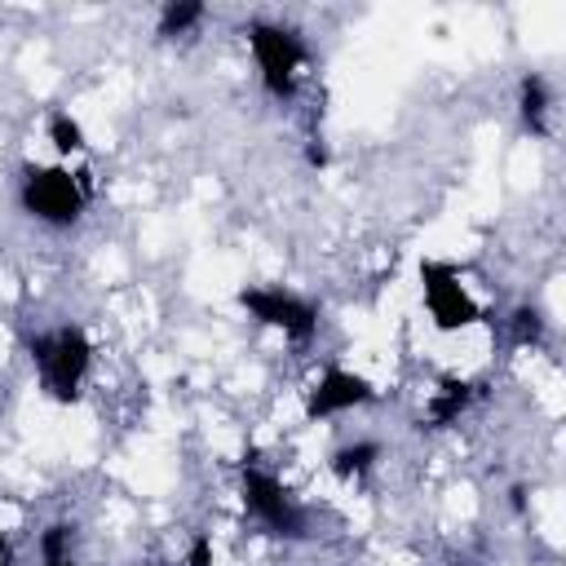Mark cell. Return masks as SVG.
Wrapping results in <instances>:
<instances>
[{
  "label": "cell",
  "instance_id": "cell-1",
  "mask_svg": "<svg viewBox=\"0 0 566 566\" xmlns=\"http://www.w3.org/2000/svg\"><path fill=\"white\" fill-rule=\"evenodd\" d=\"M31 358L49 385V394L57 402H75L80 398V385H84V371L93 363V345L80 327H57L53 336H35L31 340Z\"/></svg>",
  "mask_w": 566,
  "mask_h": 566
},
{
  "label": "cell",
  "instance_id": "cell-2",
  "mask_svg": "<svg viewBox=\"0 0 566 566\" xmlns=\"http://www.w3.org/2000/svg\"><path fill=\"white\" fill-rule=\"evenodd\" d=\"M22 208L49 226H75L84 212V181L57 164H31L22 172Z\"/></svg>",
  "mask_w": 566,
  "mask_h": 566
},
{
  "label": "cell",
  "instance_id": "cell-3",
  "mask_svg": "<svg viewBox=\"0 0 566 566\" xmlns=\"http://www.w3.org/2000/svg\"><path fill=\"white\" fill-rule=\"evenodd\" d=\"M248 49L261 66V80L274 97H292L296 88V75L305 66V44L296 31L287 27H274V22H252L248 27Z\"/></svg>",
  "mask_w": 566,
  "mask_h": 566
},
{
  "label": "cell",
  "instance_id": "cell-4",
  "mask_svg": "<svg viewBox=\"0 0 566 566\" xmlns=\"http://www.w3.org/2000/svg\"><path fill=\"white\" fill-rule=\"evenodd\" d=\"M243 504L256 522H265L274 535L301 539L305 535V513L296 509V500L287 495V486L261 469H243Z\"/></svg>",
  "mask_w": 566,
  "mask_h": 566
},
{
  "label": "cell",
  "instance_id": "cell-5",
  "mask_svg": "<svg viewBox=\"0 0 566 566\" xmlns=\"http://www.w3.org/2000/svg\"><path fill=\"white\" fill-rule=\"evenodd\" d=\"M239 305H243L256 323L279 327V332L292 336V340H305V336H314V327H318V310H314L310 301L283 292V287H243V292H239Z\"/></svg>",
  "mask_w": 566,
  "mask_h": 566
},
{
  "label": "cell",
  "instance_id": "cell-6",
  "mask_svg": "<svg viewBox=\"0 0 566 566\" xmlns=\"http://www.w3.org/2000/svg\"><path fill=\"white\" fill-rule=\"evenodd\" d=\"M420 287H424V305L433 314V323L442 332H455V327H469L478 318V305L473 296L464 292V283L455 279L451 265H438V261H424L420 265Z\"/></svg>",
  "mask_w": 566,
  "mask_h": 566
},
{
  "label": "cell",
  "instance_id": "cell-7",
  "mask_svg": "<svg viewBox=\"0 0 566 566\" xmlns=\"http://www.w3.org/2000/svg\"><path fill=\"white\" fill-rule=\"evenodd\" d=\"M371 385L354 371H340V367H327L318 376V385L310 389L305 398V420H318V416H336V411H349V407H363L371 402Z\"/></svg>",
  "mask_w": 566,
  "mask_h": 566
},
{
  "label": "cell",
  "instance_id": "cell-8",
  "mask_svg": "<svg viewBox=\"0 0 566 566\" xmlns=\"http://www.w3.org/2000/svg\"><path fill=\"white\" fill-rule=\"evenodd\" d=\"M469 385L464 380H455V376H447V380H438V394H433V402H429V429H442V424H451L464 407H469Z\"/></svg>",
  "mask_w": 566,
  "mask_h": 566
},
{
  "label": "cell",
  "instance_id": "cell-9",
  "mask_svg": "<svg viewBox=\"0 0 566 566\" xmlns=\"http://www.w3.org/2000/svg\"><path fill=\"white\" fill-rule=\"evenodd\" d=\"M376 460H380V447H376V442H354V447H340V451L332 455V469H336V478H358V473H367Z\"/></svg>",
  "mask_w": 566,
  "mask_h": 566
},
{
  "label": "cell",
  "instance_id": "cell-10",
  "mask_svg": "<svg viewBox=\"0 0 566 566\" xmlns=\"http://www.w3.org/2000/svg\"><path fill=\"white\" fill-rule=\"evenodd\" d=\"M544 111H548V84L539 75L522 80V119L531 133H544Z\"/></svg>",
  "mask_w": 566,
  "mask_h": 566
},
{
  "label": "cell",
  "instance_id": "cell-11",
  "mask_svg": "<svg viewBox=\"0 0 566 566\" xmlns=\"http://www.w3.org/2000/svg\"><path fill=\"white\" fill-rule=\"evenodd\" d=\"M199 18H203V4H195V0H186V4H168L164 18H159V35H181V31L195 27Z\"/></svg>",
  "mask_w": 566,
  "mask_h": 566
},
{
  "label": "cell",
  "instance_id": "cell-12",
  "mask_svg": "<svg viewBox=\"0 0 566 566\" xmlns=\"http://www.w3.org/2000/svg\"><path fill=\"white\" fill-rule=\"evenodd\" d=\"M49 142L57 146V155L84 150V128H80L71 115H53V124H49Z\"/></svg>",
  "mask_w": 566,
  "mask_h": 566
},
{
  "label": "cell",
  "instance_id": "cell-13",
  "mask_svg": "<svg viewBox=\"0 0 566 566\" xmlns=\"http://www.w3.org/2000/svg\"><path fill=\"white\" fill-rule=\"evenodd\" d=\"M513 332H517L522 345H526V340H539V332H544L539 310H517V314H513Z\"/></svg>",
  "mask_w": 566,
  "mask_h": 566
},
{
  "label": "cell",
  "instance_id": "cell-14",
  "mask_svg": "<svg viewBox=\"0 0 566 566\" xmlns=\"http://www.w3.org/2000/svg\"><path fill=\"white\" fill-rule=\"evenodd\" d=\"M66 539H71V526H49V535H44V557H49V562H66V557H62Z\"/></svg>",
  "mask_w": 566,
  "mask_h": 566
},
{
  "label": "cell",
  "instance_id": "cell-15",
  "mask_svg": "<svg viewBox=\"0 0 566 566\" xmlns=\"http://www.w3.org/2000/svg\"><path fill=\"white\" fill-rule=\"evenodd\" d=\"M190 566H212V553H208V539H195V548H190Z\"/></svg>",
  "mask_w": 566,
  "mask_h": 566
},
{
  "label": "cell",
  "instance_id": "cell-16",
  "mask_svg": "<svg viewBox=\"0 0 566 566\" xmlns=\"http://www.w3.org/2000/svg\"><path fill=\"white\" fill-rule=\"evenodd\" d=\"M0 557H9V539L4 535H0Z\"/></svg>",
  "mask_w": 566,
  "mask_h": 566
},
{
  "label": "cell",
  "instance_id": "cell-17",
  "mask_svg": "<svg viewBox=\"0 0 566 566\" xmlns=\"http://www.w3.org/2000/svg\"><path fill=\"white\" fill-rule=\"evenodd\" d=\"M49 566H71V562H49Z\"/></svg>",
  "mask_w": 566,
  "mask_h": 566
}]
</instances>
